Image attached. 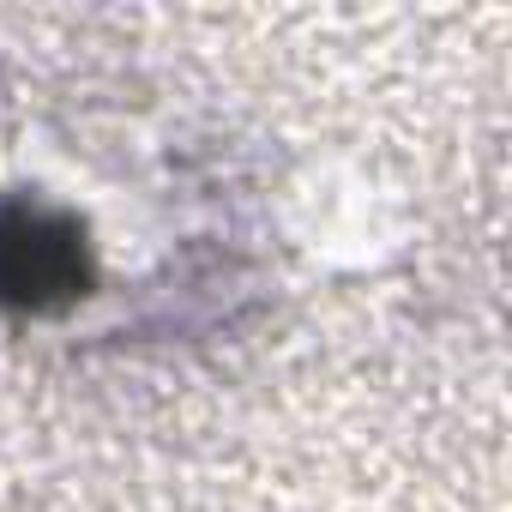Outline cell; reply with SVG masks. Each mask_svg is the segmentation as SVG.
<instances>
[{"instance_id":"1","label":"cell","mask_w":512,"mask_h":512,"mask_svg":"<svg viewBox=\"0 0 512 512\" xmlns=\"http://www.w3.org/2000/svg\"><path fill=\"white\" fill-rule=\"evenodd\" d=\"M85 296V235L55 211H0V302L61 308Z\"/></svg>"}]
</instances>
